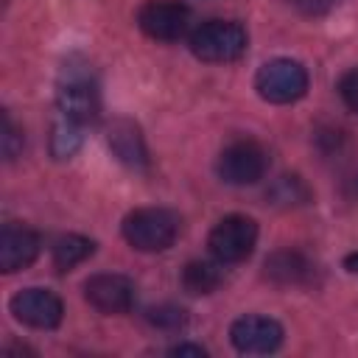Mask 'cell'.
<instances>
[{
	"mask_svg": "<svg viewBox=\"0 0 358 358\" xmlns=\"http://www.w3.org/2000/svg\"><path fill=\"white\" fill-rule=\"evenodd\" d=\"M179 215L165 207H140L123 218V238L140 252H162L179 235Z\"/></svg>",
	"mask_w": 358,
	"mask_h": 358,
	"instance_id": "6da1fadb",
	"label": "cell"
},
{
	"mask_svg": "<svg viewBox=\"0 0 358 358\" xmlns=\"http://www.w3.org/2000/svg\"><path fill=\"white\" fill-rule=\"evenodd\" d=\"M190 50L201 62H235L246 50V31L232 20H207L190 34Z\"/></svg>",
	"mask_w": 358,
	"mask_h": 358,
	"instance_id": "7a4b0ae2",
	"label": "cell"
},
{
	"mask_svg": "<svg viewBox=\"0 0 358 358\" xmlns=\"http://www.w3.org/2000/svg\"><path fill=\"white\" fill-rule=\"evenodd\" d=\"M255 90L268 103H294L308 92V70L294 59H271L257 70Z\"/></svg>",
	"mask_w": 358,
	"mask_h": 358,
	"instance_id": "3957f363",
	"label": "cell"
},
{
	"mask_svg": "<svg viewBox=\"0 0 358 358\" xmlns=\"http://www.w3.org/2000/svg\"><path fill=\"white\" fill-rule=\"evenodd\" d=\"M257 243V224L249 215H227L210 232V252L221 263H241Z\"/></svg>",
	"mask_w": 358,
	"mask_h": 358,
	"instance_id": "277c9868",
	"label": "cell"
},
{
	"mask_svg": "<svg viewBox=\"0 0 358 358\" xmlns=\"http://www.w3.org/2000/svg\"><path fill=\"white\" fill-rule=\"evenodd\" d=\"M266 165H268V157L263 145H257L255 140H238L221 151L218 176L227 185H255L263 179Z\"/></svg>",
	"mask_w": 358,
	"mask_h": 358,
	"instance_id": "5b68a950",
	"label": "cell"
},
{
	"mask_svg": "<svg viewBox=\"0 0 358 358\" xmlns=\"http://www.w3.org/2000/svg\"><path fill=\"white\" fill-rule=\"evenodd\" d=\"M137 22L145 36L159 42H176L190 28V8L179 0H148L140 8Z\"/></svg>",
	"mask_w": 358,
	"mask_h": 358,
	"instance_id": "8992f818",
	"label": "cell"
},
{
	"mask_svg": "<svg viewBox=\"0 0 358 358\" xmlns=\"http://www.w3.org/2000/svg\"><path fill=\"white\" fill-rule=\"evenodd\" d=\"M56 103H59V115L78 126L92 123L101 112V98H98L95 84L90 81V76H76V73H70L59 84Z\"/></svg>",
	"mask_w": 358,
	"mask_h": 358,
	"instance_id": "52a82bcc",
	"label": "cell"
},
{
	"mask_svg": "<svg viewBox=\"0 0 358 358\" xmlns=\"http://www.w3.org/2000/svg\"><path fill=\"white\" fill-rule=\"evenodd\" d=\"M8 308L22 324L36 327V330H53L64 316L62 299L45 288H25V291L14 294Z\"/></svg>",
	"mask_w": 358,
	"mask_h": 358,
	"instance_id": "ba28073f",
	"label": "cell"
},
{
	"mask_svg": "<svg viewBox=\"0 0 358 358\" xmlns=\"http://www.w3.org/2000/svg\"><path fill=\"white\" fill-rule=\"evenodd\" d=\"M229 338L238 352L266 355L282 344V327H280V322H274L268 316H241L232 322Z\"/></svg>",
	"mask_w": 358,
	"mask_h": 358,
	"instance_id": "9c48e42d",
	"label": "cell"
},
{
	"mask_svg": "<svg viewBox=\"0 0 358 358\" xmlns=\"http://www.w3.org/2000/svg\"><path fill=\"white\" fill-rule=\"evenodd\" d=\"M84 296L101 313H126L134 305L137 288L123 274H95L84 282Z\"/></svg>",
	"mask_w": 358,
	"mask_h": 358,
	"instance_id": "30bf717a",
	"label": "cell"
},
{
	"mask_svg": "<svg viewBox=\"0 0 358 358\" xmlns=\"http://www.w3.org/2000/svg\"><path fill=\"white\" fill-rule=\"evenodd\" d=\"M39 235L25 224H6L0 232V268L6 274L28 268L39 255Z\"/></svg>",
	"mask_w": 358,
	"mask_h": 358,
	"instance_id": "8fae6325",
	"label": "cell"
},
{
	"mask_svg": "<svg viewBox=\"0 0 358 358\" xmlns=\"http://www.w3.org/2000/svg\"><path fill=\"white\" fill-rule=\"evenodd\" d=\"M266 277L277 285H308L313 280V263L294 249H280L266 257Z\"/></svg>",
	"mask_w": 358,
	"mask_h": 358,
	"instance_id": "7c38bea8",
	"label": "cell"
},
{
	"mask_svg": "<svg viewBox=\"0 0 358 358\" xmlns=\"http://www.w3.org/2000/svg\"><path fill=\"white\" fill-rule=\"evenodd\" d=\"M109 148L129 168H145V162H148L145 143L140 137V129L131 120H115L109 126Z\"/></svg>",
	"mask_w": 358,
	"mask_h": 358,
	"instance_id": "4fadbf2b",
	"label": "cell"
},
{
	"mask_svg": "<svg viewBox=\"0 0 358 358\" xmlns=\"http://www.w3.org/2000/svg\"><path fill=\"white\" fill-rule=\"evenodd\" d=\"M224 263L221 260H190L182 271V285L190 294H213L224 282Z\"/></svg>",
	"mask_w": 358,
	"mask_h": 358,
	"instance_id": "5bb4252c",
	"label": "cell"
},
{
	"mask_svg": "<svg viewBox=\"0 0 358 358\" xmlns=\"http://www.w3.org/2000/svg\"><path fill=\"white\" fill-rule=\"evenodd\" d=\"M95 252V243L84 235H62L53 243V266L59 271H70L73 266L84 263Z\"/></svg>",
	"mask_w": 358,
	"mask_h": 358,
	"instance_id": "9a60e30c",
	"label": "cell"
},
{
	"mask_svg": "<svg viewBox=\"0 0 358 358\" xmlns=\"http://www.w3.org/2000/svg\"><path fill=\"white\" fill-rule=\"evenodd\" d=\"M78 143H81V126L59 115V120H56V126H53V137H50L53 157H56V159L73 157V151L78 148Z\"/></svg>",
	"mask_w": 358,
	"mask_h": 358,
	"instance_id": "2e32d148",
	"label": "cell"
},
{
	"mask_svg": "<svg viewBox=\"0 0 358 358\" xmlns=\"http://www.w3.org/2000/svg\"><path fill=\"white\" fill-rule=\"evenodd\" d=\"M268 196L274 199V204H302L308 199V187L299 182V176H280L274 182V187L268 190Z\"/></svg>",
	"mask_w": 358,
	"mask_h": 358,
	"instance_id": "e0dca14e",
	"label": "cell"
},
{
	"mask_svg": "<svg viewBox=\"0 0 358 358\" xmlns=\"http://www.w3.org/2000/svg\"><path fill=\"white\" fill-rule=\"evenodd\" d=\"M148 322L157 327H182L185 324V310L173 308V305H162V308H151L148 310Z\"/></svg>",
	"mask_w": 358,
	"mask_h": 358,
	"instance_id": "ac0fdd59",
	"label": "cell"
},
{
	"mask_svg": "<svg viewBox=\"0 0 358 358\" xmlns=\"http://www.w3.org/2000/svg\"><path fill=\"white\" fill-rule=\"evenodd\" d=\"M20 151H22V134L17 131L11 117L3 115V154H6V159H14Z\"/></svg>",
	"mask_w": 358,
	"mask_h": 358,
	"instance_id": "d6986e66",
	"label": "cell"
},
{
	"mask_svg": "<svg viewBox=\"0 0 358 358\" xmlns=\"http://www.w3.org/2000/svg\"><path fill=\"white\" fill-rule=\"evenodd\" d=\"M338 92H341L344 103H347L352 112H358V70H350V73L341 78Z\"/></svg>",
	"mask_w": 358,
	"mask_h": 358,
	"instance_id": "ffe728a7",
	"label": "cell"
},
{
	"mask_svg": "<svg viewBox=\"0 0 358 358\" xmlns=\"http://www.w3.org/2000/svg\"><path fill=\"white\" fill-rule=\"evenodd\" d=\"M291 3L308 17H322V14H330L341 0H291Z\"/></svg>",
	"mask_w": 358,
	"mask_h": 358,
	"instance_id": "44dd1931",
	"label": "cell"
},
{
	"mask_svg": "<svg viewBox=\"0 0 358 358\" xmlns=\"http://www.w3.org/2000/svg\"><path fill=\"white\" fill-rule=\"evenodd\" d=\"M171 355H196V358H204L207 350L199 347V344H176V347L171 350Z\"/></svg>",
	"mask_w": 358,
	"mask_h": 358,
	"instance_id": "7402d4cb",
	"label": "cell"
},
{
	"mask_svg": "<svg viewBox=\"0 0 358 358\" xmlns=\"http://www.w3.org/2000/svg\"><path fill=\"white\" fill-rule=\"evenodd\" d=\"M344 268H347L350 274H358V252H352V255L344 257Z\"/></svg>",
	"mask_w": 358,
	"mask_h": 358,
	"instance_id": "603a6c76",
	"label": "cell"
}]
</instances>
